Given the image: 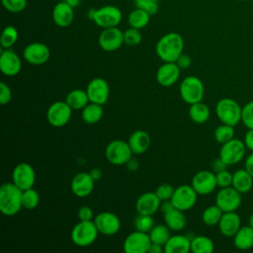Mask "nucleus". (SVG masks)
<instances>
[{"label":"nucleus","mask_w":253,"mask_h":253,"mask_svg":"<svg viewBox=\"0 0 253 253\" xmlns=\"http://www.w3.org/2000/svg\"><path fill=\"white\" fill-rule=\"evenodd\" d=\"M77 216L80 220L83 221H89V220H93L94 219V212L92 211V209L88 206H82L77 212Z\"/></svg>","instance_id":"48"},{"label":"nucleus","mask_w":253,"mask_h":253,"mask_svg":"<svg viewBox=\"0 0 253 253\" xmlns=\"http://www.w3.org/2000/svg\"><path fill=\"white\" fill-rule=\"evenodd\" d=\"M94 222L99 233L104 235H114L121 228V220L119 216L111 211L99 212L94 217Z\"/></svg>","instance_id":"18"},{"label":"nucleus","mask_w":253,"mask_h":253,"mask_svg":"<svg viewBox=\"0 0 253 253\" xmlns=\"http://www.w3.org/2000/svg\"><path fill=\"white\" fill-rule=\"evenodd\" d=\"M246 150L247 148L244 141L233 137L229 141L221 144L218 157L221 158L227 166L234 165L244 158Z\"/></svg>","instance_id":"8"},{"label":"nucleus","mask_w":253,"mask_h":253,"mask_svg":"<svg viewBox=\"0 0 253 253\" xmlns=\"http://www.w3.org/2000/svg\"><path fill=\"white\" fill-rule=\"evenodd\" d=\"M95 181L89 172L77 173L71 180V191L78 198H85L89 196L94 189Z\"/></svg>","instance_id":"20"},{"label":"nucleus","mask_w":253,"mask_h":253,"mask_svg":"<svg viewBox=\"0 0 253 253\" xmlns=\"http://www.w3.org/2000/svg\"><path fill=\"white\" fill-rule=\"evenodd\" d=\"M248 225H250L253 228V212L248 217Z\"/></svg>","instance_id":"57"},{"label":"nucleus","mask_w":253,"mask_h":253,"mask_svg":"<svg viewBox=\"0 0 253 253\" xmlns=\"http://www.w3.org/2000/svg\"><path fill=\"white\" fill-rule=\"evenodd\" d=\"M72 109L64 101H56L52 103L46 111V120L48 124L54 127L64 126L71 119Z\"/></svg>","instance_id":"9"},{"label":"nucleus","mask_w":253,"mask_h":253,"mask_svg":"<svg viewBox=\"0 0 253 253\" xmlns=\"http://www.w3.org/2000/svg\"><path fill=\"white\" fill-rule=\"evenodd\" d=\"M184 40L178 33H168L162 36L155 46L156 54L164 62H175L183 53Z\"/></svg>","instance_id":"1"},{"label":"nucleus","mask_w":253,"mask_h":253,"mask_svg":"<svg viewBox=\"0 0 253 253\" xmlns=\"http://www.w3.org/2000/svg\"><path fill=\"white\" fill-rule=\"evenodd\" d=\"M98 42L105 51H115L119 49L124 42V32L118 27L106 28L99 35Z\"/></svg>","instance_id":"14"},{"label":"nucleus","mask_w":253,"mask_h":253,"mask_svg":"<svg viewBox=\"0 0 253 253\" xmlns=\"http://www.w3.org/2000/svg\"><path fill=\"white\" fill-rule=\"evenodd\" d=\"M244 143L246 145V148L250 151H253V128H249L244 136Z\"/></svg>","instance_id":"51"},{"label":"nucleus","mask_w":253,"mask_h":253,"mask_svg":"<svg viewBox=\"0 0 253 253\" xmlns=\"http://www.w3.org/2000/svg\"><path fill=\"white\" fill-rule=\"evenodd\" d=\"M244 168H245V169L252 175V177H253V151H251V153L245 158Z\"/></svg>","instance_id":"52"},{"label":"nucleus","mask_w":253,"mask_h":253,"mask_svg":"<svg viewBox=\"0 0 253 253\" xmlns=\"http://www.w3.org/2000/svg\"><path fill=\"white\" fill-rule=\"evenodd\" d=\"M86 92L91 103H96L103 106L109 99L110 87L105 79L96 77L88 83Z\"/></svg>","instance_id":"15"},{"label":"nucleus","mask_w":253,"mask_h":253,"mask_svg":"<svg viewBox=\"0 0 253 253\" xmlns=\"http://www.w3.org/2000/svg\"><path fill=\"white\" fill-rule=\"evenodd\" d=\"M142 41V36L139 30L135 28H129L124 32V42L129 46L138 45Z\"/></svg>","instance_id":"41"},{"label":"nucleus","mask_w":253,"mask_h":253,"mask_svg":"<svg viewBox=\"0 0 253 253\" xmlns=\"http://www.w3.org/2000/svg\"><path fill=\"white\" fill-rule=\"evenodd\" d=\"M151 244L149 234L139 230L129 233L123 243V249L126 253H147Z\"/></svg>","instance_id":"12"},{"label":"nucleus","mask_w":253,"mask_h":253,"mask_svg":"<svg viewBox=\"0 0 253 253\" xmlns=\"http://www.w3.org/2000/svg\"><path fill=\"white\" fill-rule=\"evenodd\" d=\"M63 1L67 2L68 4H70L73 8H74L75 6H77V4H78V2H79V0H63Z\"/></svg>","instance_id":"56"},{"label":"nucleus","mask_w":253,"mask_h":253,"mask_svg":"<svg viewBox=\"0 0 253 253\" xmlns=\"http://www.w3.org/2000/svg\"><path fill=\"white\" fill-rule=\"evenodd\" d=\"M89 174L91 175V177L93 178L94 181H98L102 178V175H103V172L100 168H93L90 170Z\"/></svg>","instance_id":"54"},{"label":"nucleus","mask_w":253,"mask_h":253,"mask_svg":"<svg viewBox=\"0 0 253 253\" xmlns=\"http://www.w3.org/2000/svg\"><path fill=\"white\" fill-rule=\"evenodd\" d=\"M126 167L129 169V170H131V171H135V170H137L138 169V166H139V163H138V161L136 160V159H134V158H130L126 163Z\"/></svg>","instance_id":"55"},{"label":"nucleus","mask_w":253,"mask_h":253,"mask_svg":"<svg viewBox=\"0 0 253 253\" xmlns=\"http://www.w3.org/2000/svg\"><path fill=\"white\" fill-rule=\"evenodd\" d=\"M191 251V240L185 235H171L164 244L165 253H188Z\"/></svg>","instance_id":"26"},{"label":"nucleus","mask_w":253,"mask_h":253,"mask_svg":"<svg viewBox=\"0 0 253 253\" xmlns=\"http://www.w3.org/2000/svg\"><path fill=\"white\" fill-rule=\"evenodd\" d=\"M217 225L223 236L233 237L241 227V218L235 211H226L223 212Z\"/></svg>","instance_id":"24"},{"label":"nucleus","mask_w":253,"mask_h":253,"mask_svg":"<svg viewBox=\"0 0 253 253\" xmlns=\"http://www.w3.org/2000/svg\"><path fill=\"white\" fill-rule=\"evenodd\" d=\"M164 252V246L157 244V243H153L151 242L147 253H162Z\"/></svg>","instance_id":"53"},{"label":"nucleus","mask_w":253,"mask_h":253,"mask_svg":"<svg viewBox=\"0 0 253 253\" xmlns=\"http://www.w3.org/2000/svg\"><path fill=\"white\" fill-rule=\"evenodd\" d=\"M22 203H23V208L27 210H34L38 207L40 204V195L39 193L34 190L33 188L24 190L23 191V196H22Z\"/></svg>","instance_id":"39"},{"label":"nucleus","mask_w":253,"mask_h":253,"mask_svg":"<svg viewBox=\"0 0 253 253\" xmlns=\"http://www.w3.org/2000/svg\"><path fill=\"white\" fill-rule=\"evenodd\" d=\"M169 229L170 228L166 224L165 225H163V224L154 225L152 227V229L148 232L151 242L164 246V244L167 242V240L171 236Z\"/></svg>","instance_id":"36"},{"label":"nucleus","mask_w":253,"mask_h":253,"mask_svg":"<svg viewBox=\"0 0 253 253\" xmlns=\"http://www.w3.org/2000/svg\"><path fill=\"white\" fill-rule=\"evenodd\" d=\"M22 68L19 55L11 48H2L0 54V70L6 76L17 75Z\"/></svg>","instance_id":"19"},{"label":"nucleus","mask_w":253,"mask_h":253,"mask_svg":"<svg viewBox=\"0 0 253 253\" xmlns=\"http://www.w3.org/2000/svg\"><path fill=\"white\" fill-rule=\"evenodd\" d=\"M211 167H212V170L214 173H217V172H220L222 170H225L226 167H227V164L219 157H217L216 159H214L211 163Z\"/></svg>","instance_id":"50"},{"label":"nucleus","mask_w":253,"mask_h":253,"mask_svg":"<svg viewBox=\"0 0 253 253\" xmlns=\"http://www.w3.org/2000/svg\"><path fill=\"white\" fill-rule=\"evenodd\" d=\"M127 142L133 154H142L149 148L151 138L145 130L137 129L130 134Z\"/></svg>","instance_id":"25"},{"label":"nucleus","mask_w":253,"mask_h":253,"mask_svg":"<svg viewBox=\"0 0 253 253\" xmlns=\"http://www.w3.org/2000/svg\"><path fill=\"white\" fill-rule=\"evenodd\" d=\"M23 56L30 64L42 65L49 59L50 50L43 42H32L24 48Z\"/></svg>","instance_id":"16"},{"label":"nucleus","mask_w":253,"mask_h":253,"mask_svg":"<svg viewBox=\"0 0 253 253\" xmlns=\"http://www.w3.org/2000/svg\"><path fill=\"white\" fill-rule=\"evenodd\" d=\"M36 173L32 165L26 162L17 164L12 172V182L21 190H28L34 187Z\"/></svg>","instance_id":"13"},{"label":"nucleus","mask_w":253,"mask_h":253,"mask_svg":"<svg viewBox=\"0 0 253 253\" xmlns=\"http://www.w3.org/2000/svg\"><path fill=\"white\" fill-rule=\"evenodd\" d=\"M1 2L10 13H20L27 7V0H1Z\"/></svg>","instance_id":"44"},{"label":"nucleus","mask_w":253,"mask_h":253,"mask_svg":"<svg viewBox=\"0 0 253 253\" xmlns=\"http://www.w3.org/2000/svg\"><path fill=\"white\" fill-rule=\"evenodd\" d=\"M88 17L99 27L106 29L118 27L122 22V11L114 5H106L99 9H92L88 12Z\"/></svg>","instance_id":"3"},{"label":"nucleus","mask_w":253,"mask_h":253,"mask_svg":"<svg viewBox=\"0 0 253 253\" xmlns=\"http://www.w3.org/2000/svg\"><path fill=\"white\" fill-rule=\"evenodd\" d=\"M222 214L223 211H221V209L216 205H212L204 210L202 213V220L205 224L209 226H213L218 224Z\"/></svg>","instance_id":"35"},{"label":"nucleus","mask_w":253,"mask_h":253,"mask_svg":"<svg viewBox=\"0 0 253 253\" xmlns=\"http://www.w3.org/2000/svg\"><path fill=\"white\" fill-rule=\"evenodd\" d=\"M252 191H253V190H252Z\"/></svg>","instance_id":"59"},{"label":"nucleus","mask_w":253,"mask_h":253,"mask_svg":"<svg viewBox=\"0 0 253 253\" xmlns=\"http://www.w3.org/2000/svg\"><path fill=\"white\" fill-rule=\"evenodd\" d=\"M198 199V193L192 187V185H181L175 188L174 194L171 198V203L174 208L183 211L192 209Z\"/></svg>","instance_id":"11"},{"label":"nucleus","mask_w":253,"mask_h":253,"mask_svg":"<svg viewBox=\"0 0 253 253\" xmlns=\"http://www.w3.org/2000/svg\"><path fill=\"white\" fill-rule=\"evenodd\" d=\"M241 193L232 186L220 188L215 196V205L221 209L223 212L236 211L242 203Z\"/></svg>","instance_id":"10"},{"label":"nucleus","mask_w":253,"mask_h":253,"mask_svg":"<svg viewBox=\"0 0 253 253\" xmlns=\"http://www.w3.org/2000/svg\"><path fill=\"white\" fill-rule=\"evenodd\" d=\"M163 217L165 224L174 231H180L186 226L187 219L184 214V211L174 207L168 211L164 212Z\"/></svg>","instance_id":"28"},{"label":"nucleus","mask_w":253,"mask_h":253,"mask_svg":"<svg viewBox=\"0 0 253 253\" xmlns=\"http://www.w3.org/2000/svg\"><path fill=\"white\" fill-rule=\"evenodd\" d=\"M180 70L176 62H164L156 72V81L163 87H170L178 81Z\"/></svg>","instance_id":"21"},{"label":"nucleus","mask_w":253,"mask_h":253,"mask_svg":"<svg viewBox=\"0 0 253 253\" xmlns=\"http://www.w3.org/2000/svg\"><path fill=\"white\" fill-rule=\"evenodd\" d=\"M231 186L239 193L246 194L253 190V177L245 168L238 169L233 173Z\"/></svg>","instance_id":"27"},{"label":"nucleus","mask_w":253,"mask_h":253,"mask_svg":"<svg viewBox=\"0 0 253 253\" xmlns=\"http://www.w3.org/2000/svg\"><path fill=\"white\" fill-rule=\"evenodd\" d=\"M215 178H216L217 187L225 188V187H229L232 185L233 174L225 169V170L215 173Z\"/></svg>","instance_id":"46"},{"label":"nucleus","mask_w":253,"mask_h":253,"mask_svg":"<svg viewBox=\"0 0 253 253\" xmlns=\"http://www.w3.org/2000/svg\"><path fill=\"white\" fill-rule=\"evenodd\" d=\"M23 190L12 183H4L0 188V211L6 216L17 214L23 208Z\"/></svg>","instance_id":"2"},{"label":"nucleus","mask_w":253,"mask_h":253,"mask_svg":"<svg viewBox=\"0 0 253 253\" xmlns=\"http://www.w3.org/2000/svg\"><path fill=\"white\" fill-rule=\"evenodd\" d=\"M52 20L53 23L60 27L66 28L70 26L74 19V12L73 7L65 1L58 2L52 9Z\"/></svg>","instance_id":"23"},{"label":"nucleus","mask_w":253,"mask_h":253,"mask_svg":"<svg viewBox=\"0 0 253 253\" xmlns=\"http://www.w3.org/2000/svg\"><path fill=\"white\" fill-rule=\"evenodd\" d=\"M179 92L183 101L189 105H192L203 100L205 87L199 77L188 76L182 80Z\"/></svg>","instance_id":"6"},{"label":"nucleus","mask_w":253,"mask_h":253,"mask_svg":"<svg viewBox=\"0 0 253 253\" xmlns=\"http://www.w3.org/2000/svg\"><path fill=\"white\" fill-rule=\"evenodd\" d=\"M106 158L113 165H124L131 157L132 151L128 142L122 139L112 140L106 147Z\"/></svg>","instance_id":"7"},{"label":"nucleus","mask_w":253,"mask_h":253,"mask_svg":"<svg viewBox=\"0 0 253 253\" xmlns=\"http://www.w3.org/2000/svg\"><path fill=\"white\" fill-rule=\"evenodd\" d=\"M191 185L198 195H209L217 187L215 173L209 170H201L194 175Z\"/></svg>","instance_id":"17"},{"label":"nucleus","mask_w":253,"mask_h":253,"mask_svg":"<svg viewBox=\"0 0 253 253\" xmlns=\"http://www.w3.org/2000/svg\"><path fill=\"white\" fill-rule=\"evenodd\" d=\"M213 136L216 142L223 144L234 137V126L222 124L215 128Z\"/></svg>","instance_id":"38"},{"label":"nucleus","mask_w":253,"mask_h":253,"mask_svg":"<svg viewBox=\"0 0 253 253\" xmlns=\"http://www.w3.org/2000/svg\"><path fill=\"white\" fill-rule=\"evenodd\" d=\"M177 63V65L181 68V69H186L188 68L190 65H191V62H192V59L191 57L188 55V54H184L182 53L178 59L175 61Z\"/></svg>","instance_id":"49"},{"label":"nucleus","mask_w":253,"mask_h":253,"mask_svg":"<svg viewBox=\"0 0 253 253\" xmlns=\"http://www.w3.org/2000/svg\"><path fill=\"white\" fill-rule=\"evenodd\" d=\"M215 114L222 124L235 126L241 122L242 108L235 100L222 98L216 103Z\"/></svg>","instance_id":"4"},{"label":"nucleus","mask_w":253,"mask_h":253,"mask_svg":"<svg viewBox=\"0 0 253 253\" xmlns=\"http://www.w3.org/2000/svg\"><path fill=\"white\" fill-rule=\"evenodd\" d=\"M160 205L161 201L155 192H146L137 198L135 210L139 214L153 215L160 209Z\"/></svg>","instance_id":"22"},{"label":"nucleus","mask_w":253,"mask_h":253,"mask_svg":"<svg viewBox=\"0 0 253 253\" xmlns=\"http://www.w3.org/2000/svg\"><path fill=\"white\" fill-rule=\"evenodd\" d=\"M18 40V31L14 26H7L4 28L1 39L0 44L2 48H11Z\"/></svg>","instance_id":"37"},{"label":"nucleus","mask_w":253,"mask_h":253,"mask_svg":"<svg viewBox=\"0 0 253 253\" xmlns=\"http://www.w3.org/2000/svg\"><path fill=\"white\" fill-rule=\"evenodd\" d=\"M213 250V241L206 235L195 236L191 239V251L194 253H211Z\"/></svg>","instance_id":"34"},{"label":"nucleus","mask_w":253,"mask_h":253,"mask_svg":"<svg viewBox=\"0 0 253 253\" xmlns=\"http://www.w3.org/2000/svg\"><path fill=\"white\" fill-rule=\"evenodd\" d=\"M103 107L102 105L89 102L82 109V120L89 125L98 123L103 117Z\"/></svg>","instance_id":"32"},{"label":"nucleus","mask_w":253,"mask_h":253,"mask_svg":"<svg viewBox=\"0 0 253 253\" xmlns=\"http://www.w3.org/2000/svg\"><path fill=\"white\" fill-rule=\"evenodd\" d=\"M135 8L146 11L150 16L155 15L159 9V0H133Z\"/></svg>","instance_id":"42"},{"label":"nucleus","mask_w":253,"mask_h":253,"mask_svg":"<svg viewBox=\"0 0 253 253\" xmlns=\"http://www.w3.org/2000/svg\"><path fill=\"white\" fill-rule=\"evenodd\" d=\"M241 122L248 129L253 128V100L242 107Z\"/></svg>","instance_id":"43"},{"label":"nucleus","mask_w":253,"mask_h":253,"mask_svg":"<svg viewBox=\"0 0 253 253\" xmlns=\"http://www.w3.org/2000/svg\"><path fill=\"white\" fill-rule=\"evenodd\" d=\"M174 191H175V188L172 185L165 183V184H161L156 188L155 194L157 195V197L160 199L161 202L170 201L174 194Z\"/></svg>","instance_id":"45"},{"label":"nucleus","mask_w":253,"mask_h":253,"mask_svg":"<svg viewBox=\"0 0 253 253\" xmlns=\"http://www.w3.org/2000/svg\"><path fill=\"white\" fill-rule=\"evenodd\" d=\"M233 244L239 250H248L253 247V228L250 225L241 226L233 236Z\"/></svg>","instance_id":"29"},{"label":"nucleus","mask_w":253,"mask_h":253,"mask_svg":"<svg viewBox=\"0 0 253 253\" xmlns=\"http://www.w3.org/2000/svg\"><path fill=\"white\" fill-rule=\"evenodd\" d=\"M210 115H211L210 108L202 101L190 105L189 116L194 123L204 124L209 120Z\"/></svg>","instance_id":"31"},{"label":"nucleus","mask_w":253,"mask_h":253,"mask_svg":"<svg viewBox=\"0 0 253 253\" xmlns=\"http://www.w3.org/2000/svg\"><path fill=\"white\" fill-rule=\"evenodd\" d=\"M154 226V220L152 215L149 214H139L134 219V227L136 230L148 233Z\"/></svg>","instance_id":"40"},{"label":"nucleus","mask_w":253,"mask_h":253,"mask_svg":"<svg viewBox=\"0 0 253 253\" xmlns=\"http://www.w3.org/2000/svg\"><path fill=\"white\" fill-rule=\"evenodd\" d=\"M98 234L99 231L94 220H80L71 230V240L79 247H87L97 239Z\"/></svg>","instance_id":"5"},{"label":"nucleus","mask_w":253,"mask_h":253,"mask_svg":"<svg viewBox=\"0 0 253 253\" xmlns=\"http://www.w3.org/2000/svg\"><path fill=\"white\" fill-rule=\"evenodd\" d=\"M65 102L72 110H82L90 101L86 90L74 89L66 95Z\"/></svg>","instance_id":"30"},{"label":"nucleus","mask_w":253,"mask_h":253,"mask_svg":"<svg viewBox=\"0 0 253 253\" xmlns=\"http://www.w3.org/2000/svg\"><path fill=\"white\" fill-rule=\"evenodd\" d=\"M12 99V91L10 89V87L4 83L1 82L0 83V104L2 106L8 104Z\"/></svg>","instance_id":"47"},{"label":"nucleus","mask_w":253,"mask_h":253,"mask_svg":"<svg viewBox=\"0 0 253 253\" xmlns=\"http://www.w3.org/2000/svg\"><path fill=\"white\" fill-rule=\"evenodd\" d=\"M243 1H248V0H243Z\"/></svg>","instance_id":"58"},{"label":"nucleus","mask_w":253,"mask_h":253,"mask_svg":"<svg viewBox=\"0 0 253 253\" xmlns=\"http://www.w3.org/2000/svg\"><path fill=\"white\" fill-rule=\"evenodd\" d=\"M150 17L151 16L146 11L140 8H135L128 14L127 21L131 28L141 30L148 25L150 21Z\"/></svg>","instance_id":"33"}]
</instances>
